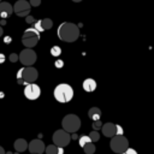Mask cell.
Instances as JSON below:
<instances>
[{
	"mask_svg": "<svg viewBox=\"0 0 154 154\" xmlns=\"http://www.w3.org/2000/svg\"><path fill=\"white\" fill-rule=\"evenodd\" d=\"M57 35L64 42H75L79 36V29L73 23L64 22L58 26Z\"/></svg>",
	"mask_w": 154,
	"mask_h": 154,
	"instance_id": "6da1fadb",
	"label": "cell"
},
{
	"mask_svg": "<svg viewBox=\"0 0 154 154\" xmlns=\"http://www.w3.org/2000/svg\"><path fill=\"white\" fill-rule=\"evenodd\" d=\"M53 95H54V99L58 102L66 103V102H70L72 100V97H73V89H72V87L70 84L60 83V84H58L54 88Z\"/></svg>",
	"mask_w": 154,
	"mask_h": 154,
	"instance_id": "7a4b0ae2",
	"label": "cell"
},
{
	"mask_svg": "<svg viewBox=\"0 0 154 154\" xmlns=\"http://www.w3.org/2000/svg\"><path fill=\"white\" fill-rule=\"evenodd\" d=\"M38 77V72L35 67H31V66H25V67H22L18 70L17 72V82L19 84H30V83H34Z\"/></svg>",
	"mask_w": 154,
	"mask_h": 154,
	"instance_id": "3957f363",
	"label": "cell"
},
{
	"mask_svg": "<svg viewBox=\"0 0 154 154\" xmlns=\"http://www.w3.org/2000/svg\"><path fill=\"white\" fill-rule=\"evenodd\" d=\"M63 130L69 134H75L81 128V119L76 114H67L61 120Z\"/></svg>",
	"mask_w": 154,
	"mask_h": 154,
	"instance_id": "277c9868",
	"label": "cell"
},
{
	"mask_svg": "<svg viewBox=\"0 0 154 154\" xmlns=\"http://www.w3.org/2000/svg\"><path fill=\"white\" fill-rule=\"evenodd\" d=\"M109 147L114 153L120 154L129 148V141L124 135H116V136L111 137Z\"/></svg>",
	"mask_w": 154,
	"mask_h": 154,
	"instance_id": "5b68a950",
	"label": "cell"
},
{
	"mask_svg": "<svg viewBox=\"0 0 154 154\" xmlns=\"http://www.w3.org/2000/svg\"><path fill=\"white\" fill-rule=\"evenodd\" d=\"M40 40V32L34 29V28H29L24 31L23 36H22V43L26 47V48H32L37 45Z\"/></svg>",
	"mask_w": 154,
	"mask_h": 154,
	"instance_id": "8992f818",
	"label": "cell"
},
{
	"mask_svg": "<svg viewBox=\"0 0 154 154\" xmlns=\"http://www.w3.org/2000/svg\"><path fill=\"white\" fill-rule=\"evenodd\" d=\"M52 140H53L54 146L60 147V148H65V147L69 146L70 142H71V135H70L69 132L64 131L63 129H60V130H57V131L53 134Z\"/></svg>",
	"mask_w": 154,
	"mask_h": 154,
	"instance_id": "52a82bcc",
	"label": "cell"
},
{
	"mask_svg": "<svg viewBox=\"0 0 154 154\" xmlns=\"http://www.w3.org/2000/svg\"><path fill=\"white\" fill-rule=\"evenodd\" d=\"M18 60L24 66H32L35 64V61H36V53L31 48H25L19 53Z\"/></svg>",
	"mask_w": 154,
	"mask_h": 154,
	"instance_id": "ba28073f",
	"label": "cell"
},
{
	"mask_svg": "<svg viewBox=\"0 0 154 154\" xmlns=\"http://www.w3.org/2000/svg\"><path fill=\"white\" fill-rule=\"evenodd\" d=\"M12 8H13V12L17 16H19V17H26V16L30 14L31 6H30V4L26 0H18L12 6Z\"/></svg>",
	"mask_w": 154,
	"mask_h": 154,
	"instance_id": "9c48e42d",
	"label": "cell"
},
{
	"mask_svg": "<svg viewBox=\"0 0 154 154\" xmlns=\"http://www.w3.org/2000/svg\"><path fill=\"white\" fill-rule=\"evenodd\" d=\"M24 95L28 100H36L41 95V88L35 83L26 84L24 88Z\"/></svg>",
	"mask_w": 154,
	"mask_h": 154,
	"instance_id": "30bf717a",
	"label": "cell"
},
{
	"mask_svg": "<svg viewBox=\"0 0 154 154\" xmlns=\"http://www.w3.org/2000/svg\"><path fill=\"white\" fill-rule=\"evenodd\" d=\"M28 148H29L30 154H42V153L45 152L46 144L43 143L42 140L35 138V140L30 141V143L28 144Z\"/></svg>",
	"mask_w": 154,
	"mask_h": 154,
	"instance_id": "8fae6325",
	"label": "cell"
},
{
	"mask_svg": "<svg viewBox=\"0 0 154 154\" xmlns=\"http://www.w3.org/2000/svg\"><path fill=\"white\" fill-rule=\"evenodd\" d=\"M12 13H13L12 5H11L10 2L1 1V2H0V18H1V19H6V18H8Z\"/></svg>",
	"mask_w": 154,
	"mask_h": 154,
	"instance_id": "7c38bea8",
	"label": "cell"
},
{
	"mask_svg": "<svg viewBox=\"0 0 154 154\" xmlns=\"http://www.w3.org/2000/svg\"><path fill=\"white\" fill-rule=\"evenodd\" d=\"M101 131L105 137H113V136H116V124H113V123L102 124Z\"/></svg>",
	"mask_w": 154,
	"mask_h": 154,
	"instance_id": "4fadbf2b",
	"label": "cell"
},
{
	"mask_svg": "<svg viewBox=\"0 0 154 154\" xmlns=\"http://www.w3.org/2000/svg\"><path fill=\"white\" fill-rule=\"evenodd\" d=\"M83 89L85 90V91H88V93H91V91H94L95 89H96V87H97V84H96V81L95 79H93V78H87V79H84L83 81Z\"/></svg>",
	"mask_w": 154,
	"mask_h": 154,
	"instance_id": "5bb4252c",
	"label": "cell"
},
{
	"mask_svg": "<svg viewBox=\"0 0 154 154\" xmlns=\"http://www.w3.org/2000/svg\"><path fill=\"white\" fill-rule=\"evenodd\" d=\"M13 146H14V149H16L17 152H19V153H22V152H24V150L28 149V142H26L24 138H18V140H16Z\"/></svg>",
	"mask_w": 154,
	"mask_h": 154,
	"instance_id": "9a60e30c",
	"label": "cell"
},
{
	"mask_svg": "<svg viewBox=\"0 0 154 154\" xmlns=\"http://www.w3.org/2000/svg\"><path fill=\"white\" fill-rule=\"evenodd\" d=\"M88 117L90 119L94 120H100V117H101V109L97 108V107H91L89 111H88Z\"/></svg>",
	"mask_w": 154,
	"mask_h": 154,
	"instance_id": "2e32d148",
	"label": "cell"
},
{
	"mask_svg": "<svg viewBox=\"0 0 154 154\" xmlns=\"http://www.w3.org/2000/svg\"><path fill=\"white\" fill-rule=\"evenodd\" d=\"M38 23H40V26H41L42 31L48 30V29H51V28L53 26V22H52V19H49V18H43V19L38 20Z\"/></svg>",
	"mask_w": 154,
	"mask_h": 154,
	"instance_id": "e0dca14e",
	"label": "cell"
},
{
	"mask_svg": "<svg viewBox=\"0 0 154 154\" xmlns=\"http://www.w3.org/2000/svg\"><path fill=\"white\" fill-rule=\"evenodd\" d=\"M83 150H84V153L85 154H94L95 153V144L93 143V142H89V143H87V144H84L83 147Z\"/></svg>",
	"mask_w": 154,
	"mask_h": 154,
	"instance_id": "ac0fdd59",
	"label": "cell"
},
{
	"mask_svg": "<svg viewBox=\"0 0 154 154\" xmlns=\"http://www.w3.org/2000/svg\"><path fill=\"white\" fill-rule=\"evenodd\" d=\"M58 149H59V147H57L54 144H49L45 148V152H46V154H58Z\"/></svg>",
	"mask_w": 154,
	"mask_h": 154,
	"instance_id": "d6986e66",
	"label": "cell"
},
{
	"mask_svg": "<svg viewBox=\"0 0 154 154\" xmlns=\"http://www.w3.org/2000/svg\"><path fill=\"white\" fill-rule=\"evenodd\" d=\"M88 137L90 138V141L94 143V142H96V141H99L100 140V134L96 131V130H93L89 135H88Z\"/></svg>",
	"mask_w": 154,
	"mask_h": 154,
	"instance_id": "ffe728a7",
	"label": "cell"
},
{
	"mask_svg": "<svg viewBox=\"0 0 154 154\" xmlns=\"http://www.w3.org/2000/svg\"><path fill=\"white\" fill-rule=\"evenodd\" d=\"M51 54L53 55V57H59L60 54H61V48L59 47V46H53L52 48H51Z\"/></svg>",
	"mask_w": 154,
	"mask_h": 154,
	"instance_id": "44dd1931",
	"label": "cell"
},
{
	"mask_svg": "<svg viewBox=\"0 0 154 154\" xmlns=\"http://www.w3.org/2000/svg\"><path fill=\"white\" fill-rule=\"evenodd\" d=\"M89 142H91V141H90V138L88 137V135H83V136H81L79 140H78V143H79L81 147H83L84 144H87V143H89Z\"/></svg>",
	"mask_w": 154,
	"mask_h": 154,
	"instance_id": "7402d4cb",
	"label": "cell"
},
{
	"mask_svg": "<svg viewBox=\"0 0 154 154\" xmlns=\"http://www.w3.org/2000/svg\"><path fill=\"white\" fill-rule=\"evenodd\" d=\"M101 126H102L101 120H94V122H93V128H94V130L97 131V129H100Z\"/></svg>",
	"mask_w": 154,
	"mask_h": 154,
	"instance_id": "603a6c76",
	"label": "cell"
},
{
	"mask_svg": "<svg viewBox=\"0 0 154 154\" xmlns=\"http://www.w3.org/2000/svg\"><path fill=\"white\" fill-rule=\"evenodd\" d=\"M123 134H124V130H123V128H122L120 125L116 124V135H123Z\"/></svg>",
	"mask_w": 154,
	"mask_h": 154,
	"instance_id": "cb8c5ba5",
	"label": "cell"
},
{
	"mask_svg": "<svg viewBox=\"0 0 154 154\" xmlns=\"http://www.w3.org/2000/svg\"><path fill=\"white\" fill-rule=\"evenodd\" d=\"M120 154H138V153H137L134 148H130V147H129L125 152H123V153H120Z\"/></svg>",
	"mask_w": 154,
	"mask_h": 154,
	"instance_id": "d4e9b609",
	"label": "cell"
},
{
	"mask_svg": "<svg viewBox=\"0 0 154 154\" xmlns=\"http://www.w3.org/2000/svg\"><path fill=\"white\" fill-rule=\"evenodd\" d=\"M25 22H26L28 24H31V23H35L36 20H35V18H34L32 16H30V14H29V16H26V17H25Z\"/></svg>",
	"mask_w": 154,
	"mask_h": 154,
	"instance_id": "484cf974",
	"label": "cell"
},
{
	"mask_svg": "<svg viewBox=\"0 0 154 154\" xmlns=\"http://www.w3.org/2000/svg\"><path fill=\"white\" fill-rule=\"evenodd\" d=\"M10 61H12V63H16V61H18V54H16V53H12V54H10Z\"/></svg>",
	"mask_w": 154,
	"mask_h": 154,
	"instance_id": "4316f807",
	"label": "cell"
},
{
	"mask_svg": "<svg viewBox=\"0 0 154 154\" xmlns=\"http://www.w3.org/2000/svg\"><path fill=\"white\" fill-rule=\"evenodd\" d=\"M30 6H34V7H37L41 5V0H30Z\"/></svg>",
	"mask_w": 154,
	"mask_h": 154,
	"instance_id": "83f0119b",
	"label": "cell"
},
{
	"mask_svg": "<svg viewBox=\"0 0 154 154\" xmlns=\"http://www.w3.org/2000/svg\"><path fill=\"white\" fill-rule=\"evenodd\" d=\"M63 65H64V63H63L61 60H57V61H55V66H57L58 69H60V67H63Z\"/></svg>",
	"mask_w": 154,
	"mask_h": 154,
	"instance_id": "f1b7e54d",
	"label": "cell"
},
{
	"mask_svg": "<svg viewBox=\"0 0 154 154\" xmlns=\"http://www.w3.org/2000/svg\"><path fill=\"white\" fill-rule=\"evenodd\" d=\"M5 61V55L2 53H0V64H2Z\"/></svg>",
	"mask_w": 154,
	"mask_h": 154,
	"instance_id": "f546056e",
	"label": "cell"
},
{
	"mask_svg": "<svg viewBox=\"0 0 154 154\" xmlns=\"http://www.w3.org/2000/svg\"><path fill=\"white\" fill-rule=\"evenodd\" d=\"M64 153V148H60L59 147V149H58V154H63Z\"/></svg>",
	"mask_w": 154,
	"mask_h": 154,
	"instance_id": "4dcf8cb0",
	"label": "cell"
},
{
	"mask_svg": "<svg viewBox=\"0 0 154 154\" xmlns=\"http://www.w3.org/2000/svg\"><path fill=\"white\" fill-rule=\"evenodd\" d=\"M0 154H6V152H5V149H4V148H2L1 146H0Z\"/></svg>",
	"mask_w": 154,
	"mask_h": 154,
	"instance_id": "1f68e13d",
	"label": "cell"
},
{
	"mask_svg": "<svg viewBox=\"0 0 154 154\" xmlns=\"http://www.w3.org/2000/svg\"><path fill=\"white\" fill-rule=\"evenodd\" d=\"M2 34H4V30H2V28L0 26V36H2Z\"/></svg>",
	"mask_w": 154,
	"mask_h": 154,
	"instance_id": "d6a6232c",
	"label": "cell"
},
{
	"mask_svg": "<svg viewBox=\"0 0 154 154\" xmlns=\"http://www.w3.org/2000/svg\"><path fill=\"white\" fill-rule=\"evenodd\" d=\"M5 41H6V42H8V41H11V37H5Z\"/></svg>",
	"mask_w": 154,
	"mask_h": 154,
	"instance_id": "836d02e7",
	"label": "cell"
},
{
	"mask_svg": "<svg viewBox=\"0 0 154 154\" xmlns=\"http://www.w3.org/2000/svg\"><path fill=\"white\" fill-rule=\"evenodd\" d=\"M72 1H75V2H79V1H82V0H72Z\"/></svg>",
	"mask_w": 154,
	"mask_h": 154,
	"instance_id": "e575fe53",
	"label": "cell"
},
{
	"mask_svg": "<svg viewBox=\"0 0 154 154\" xmlns=\"http://www.w3.org/2000/svg\"><path fill=\"white\" fill-rule=\"evenodd\" d=\"M6 154H12V153H6Z\"/></svg>",
	"mask_w": 154,
	"mask_h": 154,
	"instance_id": "d590c367",
	"label": "cell"
},
{
	"mask_svg": "<svg viewBox=\"0 0 154 154\" xmlns=\"http://www.w3.org/2000/svg\"><path fill=\"white\" fill-rule=\"evenodd\" d=\"M0 2H1V0H0Z\"/></svg>",
	"mask_w": 154,
	"mask_h": 154,
	"instance_id": "8d00e7d4",
	"label": "cell"
}]
</instances>
